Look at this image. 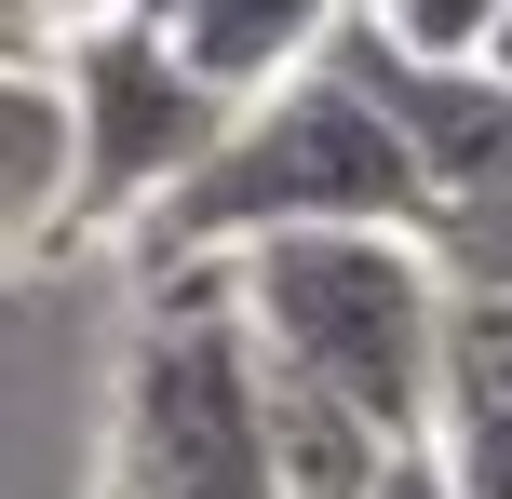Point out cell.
<instances>
[{
  "mask_svg": "<svg viewBox=\"0 0 512 499\" xmlns=\"http://www.w3.org/2000/svg\"><path fill=\"white\" fill-rule=\"evenodd\" d=\"M243 324L283 378L364 405L391 446H432L445 419V284L432 230H283V243H243Z\"/></svg>",
  "mask_w": 512,
  "mask_h": 499,
  "instance_id": "obj_1",
  "label": "cell"
},
{
  "mask_svg": "<svg viewBox=\"0 0 512 499\" xmlns=\"http://www.w3.org/2000/svg\"><path fill=\"white\" fill-rule=\"evenodd\" d=\"M283 230H432V176H418L405 122H391L337 54L310 81H283L270 108H243L230 149L135 230V257H149V270H189V257L283 243Z\"/></svg>",
  "mask_w": 512,
  "mask_h": 499,
  "instance_id": "obj_2",
  "label": "cell"
},
{
  "mask_svg": "<svg viewBox=\"0 0 512 499\" xmlns=\"http://www.w3.org/2000/svg\"><path fill=\"white\" fill-rule=\"evenodd\" d=\"M108 499H283L270 486V351L243 324V270H149L108 419Z\"/></svg>",
  "mask_w": 512,
  "mask_h": 499,
  "instance_id": "obj_3",
  "label": "cell"
},
{
  "mask_svg": "<svg viewBox=\"0 0 512 499\" xmlns=\"http://www.w3.org/2000/svg\"><path fill=\"white\" fill-rule=\"evenodd\" d=\"M54 81H68V122H81L68 243L81 230H149V216L230 149V122H243L189 54L162 41V27H135V14H95L68 54H54Z\"/></svg>",
  "mask_w": 512,
  "mask_h": 499,
  "instance_id": "obj_4",
  "label": "cell"
},
{
  "mask_svg": "<svg viewBox=\"0 0 512 499\" xmlns=\"http://www.w3.org/2000/svg\"><path fill=\"white\" fill-rule=\"evenodd\" d=\"M351 14H364V0H203V14L162 27V41H176L230 108H270L283 81H310V68L337 54V27H351Z\"/></svg>",
  "mask_w": 512,
  "mask_h": 499,
  "instance_id": "obj_5",
  "label": "cell"
},
{
  "mask_svg": "<svg viewBox=\"0 0 512 499\" xmlns=\"http://www.w3.org/2000/svg\"><path fill=\"white\" fill-rule=\"evenodd\" d=\"M68 189H81V122L54 68H0V257L14 243H68Z\"/></svg>",
  "mask_w": 512,
  "mask_h": 499,
  "instance_id": "obj_6",
  "label": "cell"
},
{
  "mask_svg": "<svg viewBox=\"0 0 512 499\" xmlns=\"http://www.w3.org/2000/svg\"><path fill=\"white\" fill-rule=\"evenodd\" d=\"M391 459L405 446H391L364 405H337V392H310V378L270 365V486L283 499H378Z\"/></svg>",
  "mask_w": 512,
  "mask_h": 499,
  "instance_id": "obj_7",
  "label": "cell"
},
{
  "mask_svg": "<svg viewBox=\"0 0 512 499\" xmlns=\"http://www.w3.org/2000/svg\"><path fill=\"white\" fill-rule=\"evenodd\" d=\"M445 405H499L512 419V297H459L445 311Z\"/></svg>",
  "mask_w": 512,
  "mask_h": 499,
  "instance_id": "obj_8",
  "label": "cell"
},
{
  "mask_svg": "<svg viewBox=\"0 0 512 499\" xmlns=\"http://www.w3.org/2000/svg\"><path fill=\"white\" fill-rule=\"evenodd\" d=\"M499 14H512V0H378V27L405 54H432V68H472V54L499 41Z\"/></svg>",
  "mask_w": 512,
  "mask_h": 499,
  "instance_id": "obj_9",
  "label": "cell"
},
{
  "mask_svg": "<svg viewBox=\"0 0 512 499\" xmlns=\"http://www.w3.org/2000/svg\"><path fill=\"white\" fill-rule=\"evenodd\" d=\"M432 459H445L459 499H512V419H499V405H445V419H432Z\"/></svg>",
  "mask_w": 512,
  "mask_h": 499,
  "instance_id": "obj_10",
  "label": "cell"
},
{
  "mask_svg": "<svg viewBox=\"0 0 512 499\" xmlns=\"http://www.w3.org/2000/svg\"><path fill=\"white\" fill-rule=\"evenodd\" d=\"M378 499H459V486H445V459H432V446H405V459H391V486H378Z\"/></svg>",
  "mask_w": 512,
  "mask_h": 499,
  "instance_id": "obj_11",
  "label": "cell"
},
{
  "mask_svg": "<svg viewBox=\"0 0 512 499\" xmlns=\"http://www.w3.org/2000/svg\"><path fill=\"white\" fill-rule=\"evenodd\" d=\"M122 14H135V27H189L203 0H122Z\"/></svg>",
  "mask_w": 512,
  "mask_h": 499,
  "instance_id": "obj_12",
  "label": "cell"
},
{
  "mask_svg": "<svg viewBox=\"0 0 512 499\" xmlns=\"http://www.w3.org/2000/svg\"><path fill=\"white\" fill-rule=\"evenodd\" d=\"M472 68H486V81H512V14H499V41H486V54H472Z\"/></svg>",
  "mask_w": 512,
  "mask_h": 499,
  "instance_id": "obj_13",
  "label": "cell"
},
{
  "mask_svg": "<svg viewBox=\"0 0 512 499\" xmlns=\"http://www.w3.org/2000/svg\"><path fill=\"white\" fill-rule=\"evenodd\" d=\"M364 14H378V0H364Z\"/></svg>",
  "mask_w": 512,
  "mask_h": 499,
  "instance_id": "obj_14",
  "label": "cell"
}]
</instances>
